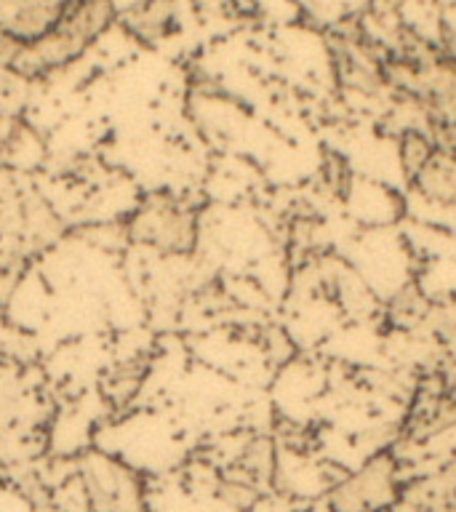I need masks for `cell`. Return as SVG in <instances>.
Here are the masks:
<instances>
[{
  "label": "cell",
  "mask_w": 456,
  "mask_h": 512,
  "mask_svg": "<svg viewBox=\"0 0 456 512\" xmlns=\"http://www.w3.org/2000/svg\"><path fill=\"white\" fill-rule=\"evenodd\" d=\"M406 502L419 512H446L456 507V459L443 470L419 480L406 491Z\"/></svg>",
  "instance_id": "cell-6"
},
{
  "label": "cell",
  "mask_w": 456,
  "mask_h": 512,
  "mask_svg": "<svg viewBox=\"0 0 456 512\" xmlns=\"http://www.w3.org/2000/svg\"><path fill=\"white\" fill-rule=\"evenodd\" d=\"M131 235L166 256H184L195 248L198 216L179 200L155 198L131 219Z\"/></svg>",
  "instance_id": "cell-2"
},
{
  "label": "cell",
  "mask_w": 456,
  "mask_h": 512,
  "mask_svg": "<svg viewBox=\"0 0 456 512\" xmlns=\"http://www.w3.org/2000/svg\"><path fill=\"white\" fill-rule=\"evenodd\" d=\"M126 30L144 43L168 38L176 24L174 0H142L126 14Z\"/></svg>",
  "instance_id": "cell-5"
},
{
  "label": "cell",
  "mask_w": 456,
  "mask_h": 512,
  "mask_svg": "<svg viewBox=\"0 0 456 512\" xmlns=\"http://www.w3.org/2000/svg\"><path fill=\"white\" fill-rule=\"evenodd\" d=\"M72 0H0V32L19 43L32 46L62 22Z\"/></svg>",
  "instance_id": "cell-4"
},
{
  "label": "cell",
  "mask_w": 456,
  "mask_h": 512,
  "mask_svg": "<svg viewBox=\"0 0 456 512\" xmlns=\"http://www.w3.org/2000/svg\"><path fill=\"white\" fill-rule=\"evenodd\" d=\"M414 184L424 198L456 206V155L446 150L432 152V158L414 176Z\"/></svg>",
  "instance_id": "cell-7"
},
{
  "label": "cell",
  "mask_w": 456,
  "mask_h": 512,
  "mask_svg": "<svg viewBox=\"0 0 456 512\" xmlns=\"http://www.w3.org/2000/svg\"><path fill=\"white\" fill-rule=\"evenodd\" d=\"M216 494L222 499L227 507L240 512H248L259 502V488L254 483H248V480L238 478V475H227L224 480H219V488H216Z\"/></svg>",
  "instance_id": "cell-8"
},
{
  "label": "cell",
  "mask_w": 456,
  "mask_h": 512,
  "mask_svg": "<svg viewBox=\"0 0 456 512\" xmlns=\"http://www.w3.org/2000/svg\"><path fill=\"white\" fill-rule=\"evenodd\" d=\"M400 491L398 462L392 454H376L355 475L336 483L328 494L331 512H382L395 504Z\"/></svg>",
  "instance_id": "cell-3"
},
{
  "label": "cell",
  "mask_w": 456,
  "mask_h": 512,
  "mask_svg": "<svg viewBox=\"0 0 456 512\" xmlns=\"http://www.w3.org/2000/svg\"><path fill=\"white\" fill-rule=\"evenodd\" d=\"M112 22H115L112 0H72L62 22L43 40L24 46L11 67L27 78L59 70L64 64L75 62Z\"/></svg>",
  "instance_id": "cell-1"
},
{
  "label": "cell",
  "mask_w": 456,
  "mask_h": 512,
  "mask_svg": "<svg viewBox=\"0 0 456 512\" xmlns=\"http://www.w3.org/2000/svg\"><path fill=\"white\" fill-rule=\"evenodd\" d=\"M440 392H443V398H446L448 408H451V411H454V416H456V368H454V374L448 376L446 387H443Z\"/></svg>",
  "instance_id": "cell-10"
},
{
  "label": "cell",
  "mask_w": 456,
  "mask_h": 512,
  "mask_svg": "<svg viewBox=\"0 0 456 512\" xmlns=\"http://www.w3.org/2000/svg\"><path fill=\"white\" fill-rule=\"evenodd\" d=\"M432 152H435V147H432V144L419 134V131H408V134L403 136V144H400V160H403V168H406V174L411 176V179L422 171L424 163L432 158Z\"/></svg>",
  "instance_id": "cell-9"
}]
</instances>
